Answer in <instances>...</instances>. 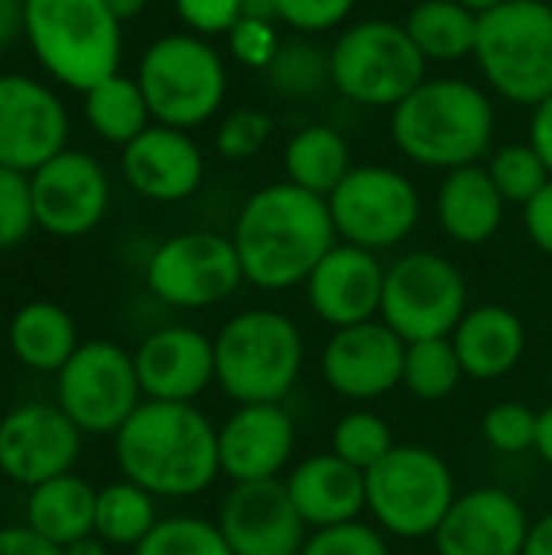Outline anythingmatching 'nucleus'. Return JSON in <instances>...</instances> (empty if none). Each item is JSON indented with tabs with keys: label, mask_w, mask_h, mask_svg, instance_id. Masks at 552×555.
I'll return each mask as SVG.
<instances>
[{
	"label": "nucleus",
	"mask_w": 552,
	"mask_h": 555,
	"mask_svg": "<svg viewBox=\"0 0 552 555\" xmlns=\"http://www.w3.org/2000/svg\"><path fill=\"white\" fill-rule=\"evenodd\" d=\"M306 338L280 309H244L215 335V384L241 403H283L299 384Z\"/></svg>",
	"instance_id": "20e7f679"
},
{
	"label": "nucleus",
	"mask_w": 552,
	"mask_h": 555,
	"mask_svg": "<svg viewBox=\"0 0 552 555\" xmlns=\"http://www.w3.org/2000/svg\"><path fill=\"white\" fill-rule=\"evenodd\" d=\"M504 195L491 182L485 163L446 172L436 192V218L446 237L465 247L488 244L504 224Z\"/></svg>",
	"instance_id": "a878e982"
},
{
	"label": "nucleus",
	"mask_w": 552,
	"mask_h": 555,
	"mask_svg": "<svg viewBox=\"0 0 552 555\" xmlns=\"http://www.w3.org/2000/svg\"><path fill=\"white\" fill-rule=\"evenodd\" d=\"M296 449V423L283 403H241L218 426V462L231 485L273 481Z\"/></svg>",
	"instance_id": "6ab92c4d"
},
{
	"label": "nucleus",
	"mask_w": 552,
	"mask_h": 555,
	"mask_svg": "<svg viewBox=\"0 0 552 555\" xmlns=\"http://www.w3.org/2000/svg\"><path fill=\"white\" fill-rule=\"evenodd\" d=\"M387 267L374 250L338 241L306 280V299L312 312L332 325L348 328L381 319Z\"/></svg>",
	"instance_id": "aec40b11"
},
{
	"label": "nucleus",
	"mask_w": 552,
	"mask_h": 555,
	"mask_svg": "<svg viewBox=\"0 0 552 555\" xmlns=\"http://www.w3.org/2000/svg\"><path fill=\"white\" fill-rule=\"evenodd\" d=\"M286 491L309 530L351 524L368 511V475L335 452L303 459L290 472Z\"/></svg>",
	"instance_id": "b1692460"
},
{
	"label": "nucleus",
	"mask_w": 552,
	"mask_h": 555,
	"mask_svg": "<svg viewBox=\"0 0 552 555\" xmlns=\"http://www.w3.org/2000/svg\"><path fill=\"white\" fill-rule=\"evenodd\" d=\"M146 3H150V0H107L111 13H114L120 23H127V20L140 16V13L146 10Z\"/></svg>",
	"instance_id": "5fc2aeb1"
},
{
	"label": "nucleus",
	"mask_w": 552,
	"mask_h": 555,
	"mask_svg": "<svg viewBox=\"0 0 552 555\" xmlns=\"http://www.w3.org/2000/svg\"><path fill=\"white\" fill-rule=\"evenodd\" d=\"M394 433L390 423L374 413V410H351L345 416H338L335 429H332V446L329 452H335L342 462L355 465L358 472H371L374 465H381L390 452H394Z\"/></svg>",
	"instance_id": "c9c22d12"
},
{
	"label": "nucleus",
	"mask_w": 552,
	"mask_h": 555,
	"mask_svg": "<svg viewBox=\"0 0 552 555\" xmlns=\"http://www.w3.org/2000/svg\"><path fill=\"white\" fill-rule=\"evenodd\" d=\"M81 429L59 403H20L0 420V475L20 488H36L75 472Z\"/></svg>",
	"instance_id": "4468645a"
},
{
	"label": "nucleus",
	"mask_w": 552,
	"mask_h": 555,
	"mask_svg": "<svg viewBox=\"0 0 552 555\" xmlns=\"http://www.w3.org/2000/svg\"><path fill=\"white\" fill-rule=\"evenodd\" d=\"M244 283L280 293L306 286L319 260L338 244L329 198L312 195L293 182L257 189L238 211L231 234Z\"/></svg>",
	"instance_id": "f257e3e1"
},
{
	"label": "nucleus",
	"mask_w": 552,
	"mask_h": 555,
	"mask_svg": "<svg viewBox=\"0 0 552 555\" xmlns=\"http://www.w3.org/2000/svg\"><path fill=\"white\" fill-rule=\"evenodd\" d=\"M55 403L85 436H117L143 403L133 354L114 341H81L55 374Z\"/></svg>",
	"instance_id": "9b49d317"
},
{
	"label": "nucleus",
	"mask_w": 552,
	"mask_h": 555,
	"mask_svg": "<svg viewBox=\"0 0 552 555\" xmlns=\"http://www.w3.org/2000/svg\"><path fill=\"white\" fill-rule=\"evenodd\" d=\"M85 117L101 140L117 146L137 140L153 120L140 81L120 72L85 91Z\"/></svg>",
	"instance_id": "7c9ffc66"
},
{
	"label": "nucleus",
	"mask_w": 552,
	"mask_h": 555,
	"mask_svg": "<svg viewBox=\"0 0 552 555\" xmlns=\"http://www.w3.org/2000/svg\"><path fill=\"white\" fill-rule=\"evenodd\" d=\"M468 10H475V13H488V10H495L498 3H504V0H462Z\"/></svg>",
	"instance_id": "6e6d98bb"
},
{
	"label": "nucleus",
	"mask_w": 552,
	"mask_h": 555,
	"mask_svg": "<svg viewBox=\"0 0 552 555\" xmlns=\"http://www.w3.org/2000/svg\"><path fill=\"white\" fill-rule=\"evenodd\" d=\"M283 39H280V29L277 23H264V20H247L241 16L231 33H228V49L231 55L244 65V68H257V72H267L270 62L277 59Z\"/></svg>",
	"instance_id": "37998d69"
},
{
	"label": "nucleus",
	"mask_w": 552,
	"mask_h": 555,
	"mask_svg": "<svg viewBox=\"0 0 552 555\" xmlns=\"http://www.w3.org/2000/svg\"><path fill=\"white\" fill-rule=\"evenodd\" d=\"M455 498L452 468L426 446H394L368 472V511L394 540H433Z\"/></svg>",
	"instance_id": "1a4fd4ad"
},
{
	"label": "nucleus",
	"mask_w": 552,
	"mask_h": 555,
	"mask_svg": "<svg viewBox=\"0 0 552 555\" xmlns=\"http://www.w3.org/2000/svg\"><path fill=\"white\" fill-rule=\"evenodd\" d=\"M524 224H527V234L530 241L552 257V179L550 185L524 208Z\"/></svg>",
	"instance_id": "a18cd8bd"
},
{
	"label": "nucleus",
	"mask_w": 552,
	"mask_h": 555,
	"mask_svg": "<svg viewBox=\"0 0 552 555\" xmlns=\"http://www.w3.org/2000/svg\"><path fill=\"white\" fill-rule=\"evenodd\" d=\"M156 501L146 488L120 478L98 491L94 504V537H101L107 546H127L137 550L153 527L163 520L156 511Z\"/></svg>",
	"instance_id": "2f4dec72"
},
{
	"label": "nucleus",
	"mask_w": 552,
	"mask_h": 555,
	"mask_svg": "<svg viewBox=\"0 0 552 555\" xmlns=\"http://www.w3.org/2000/svg\"><path fill=\"white\" fill-rule=\"evenodd\" d=\"M358 0H280V23L296 36H322L338 29Z\"/></svg>",
	"instance_id": "79ce46f5"
},
{
	"label": "nucleus",
	"mask_w": 552,
	"mask_h": 555,
	"mask_svg": "<svg viewBox=\"0 0 552 555\" xmlns=\"http://www.w3.org/2000/svg\"><path fill=\"white\" fill-rule=\"evenodd\" d=\"M137 81L156 124L192 130L208 124L228 98L221 52L195 33H169L146 46Z\"/></svg>",
	"instance_id": "0eeeda50"
},
{
	"label": "nucleus",
	"mask_w": 552,
	"mask_h": 555,
	"mask_svg": "<svg viewBox=\"0 0 552 555\" xmlns=\"http://www.w3.org/2000/svg\"><path fill=\"white\" fill-rule=\"evenodd\" d=\"M241 16L264 20V23H280V0H244Z\"/></svg>",
	"instance_id": "3c124183"
},
{
	"label": "nucleus",
	"mask_w": 552,
	"mask_h": 555,
	"mask_svg": "<svg viewBox=\"0 0 552 555\" xmlns=\"http://www.w3.org/2000/svg\"><path fill=\"white\" fill-rule=\"evenodd\" d=\"M530 143H534V150L543 156V163L550 166L552 172V94L547 101H540L537 107H534V117H530V137H527Z\"/></svg>",
	"instance_id": "de8ad7c7"
},
{
	"label": "nucleus",
	"mask_w": 552,
	"mask_h": 555,
	"mask_svg": "<svg viewBox=\"0 0 552 555\" xmlns=\"http://www.w3.org/2000/svg\"><path fill=\"white\" fill-rule=\"evenodd\" d=\"M491 182L498 185V192L504 195L508 205H521L527 208L547 185H550L552 172L543 163V156L534 150V143H504L498 150H491L488 163H485Z\"/></svg>",
	"instance_id": "f704fd0d"
},
{
	"label": "nucleus",
	"mask_w": 552,
	"mask_h": 555,
	"mask_svg": "<svg viewBox=\"0 0 552 555\" xmlns=\"http://www.w3.org/2000/svg\"><path fill=\"white\" fill-rule=\"evenodd\" d=\"M462 377H465V367L459 361L452 338H426V341L407 345L400 387H407L416 400L439 403L449 393H455Z\"/></svg>",
	"instance_id": "72a5a7b5"
},
{
	"label": "nucleus",
	"mask_w": 552,
	"mask_h": 555,
	"mask_svg": "<svg viewBox=\"0 0 552 555\" xmlns=\"http://www.w3.org/2000/svg\"><path fill=\"white\" fill-rule=\"evenodd\" d=\"M273 137V117L260 107H238L231 111L215 133V150L221 159L244 163L254 159Z\"/></svg>",
	"instance_id": "58836bf2"
},
{
	"label": "nucleus",
	"mask_w": 552,
	"mask_h": 555,
	"mask_svg": "<svg viewBox=\"0 0 552 555\" xmlns=\"http://www.w3.org/2000/svg\"><path fill=\"white\" fill-rule=\"evenodd\" d=\"M127 185L150 202H185L205 179V156L189 130L150 124L120 153Z\"/></svg>",
	"instance_id": "5701e85b"
},
{
	"label": "nucleus",
	"mask_w": 552,
	"mask_h": 555,
	"mask_svg": "<svg viewBox=\"0 0 552 555\" xmlns=\"http://www.w3.org/2000/svg\"><path fill=\"white\" fill-rule=\"evenodd\" d=\"M133 555H234L218 524L202 517H163Z\"/></svg>",
	"instance_id": "e433bc0d"
},
{
	"label": "nucleus",
	"mask_w": 552,
	"mask_h": 555,
	"mask_svg": "<svg viewBox=\"0 0 552 555\" xmlns=\"http://www.w3.org/2000/svg\"><path fill=\"white\" fill-rule=\"evenodd\" d=\"M332 55V88L351 104L394 111L407 94H413L429 75V62L407 36L403 23L394 20H361L342 29Z\"/></svg>",
	"instance_id": "6e6552de"
},
{
	"label": "nucleus",
	"mask_w": 552,
	"mask_h": 555,
	"mask_svg": "<svg viewBox=\"0 0 552 555\" xmlns=\"http://www.w3.org/2000/svg\"><path fill=\"white\" fill-rule=\"evenodd\" d=\"M472 59L498 98L534 111L552 94L550 3L504 0L482 13Z\"/></svg>",
	"instance_id": "423d86ee"
},
{
	"label": "nucleus",
	"mask_w": 552,
	"mask_h": 555,
	"mask_svg": "<svg viewBox=\"0 0 552 555\" xmlns=\"http://www.w3.org/2000/svg\"><path fill=\"white\" fill-rule=\"evenodd\" d=\"M299 555H390V543L381 527L351 520V524L312 530Z\"/></svg>",
	"instance_id": "ea45409f"
},
{
	"label": "nucleus",
	"mask_w": 552,
	"mask_h": 555,
	"mask_svg": "<svg viewBox=\"0 0 552 555\" xmlns=\"http://www.w3.org/2000/svg\"><path fill=\"white\" fill-rule=\"evenodd\" d=\"M36 224L52 237H85L107 215L111 182L104 166L81 153L62 150L29 172Z\"/></svg>",
	"instance_id": "2eb2a0df"
},
{
	"label": "nucleus",
	"mask_w": 552,
	"mask_h": 555,
	"mask_svg": "<svg viewBox=\"0 0 552 555\" xmlns=\"http://www.w3.org/2000/svg\"><path fill=\"white\" fill-rule=\"evenodd\" d=\"M65 555H111V546L101 540V537H85V540H78V543H72V546H65L62 550Z\"/></svg>",
	"instance_id": "864d4df0"
},
{
	"label": "nucleus",
	"mask_w": 552,
	"mask_h": 555,
	"mask_svg": "<svg viewBox=\"0 0 552 555\" xmlns=\"http://www.w3.org/2000/svg\"><path fill=\"white\" fill-rule=\"evenodd\" d=\"M403 354L407 341L381 319L335 328L322 348V377L325 384L355 403L387 397L403 384Z\"/></svg>",
	"instance_id": "f3484780"
},
{
	"label": "nucleus",
	"mask_w": 552,
	"mask_h": 555,
	"mask_svg": "<svg viewBox=\"0 0 552 555\" xmlns=\"http://www.w3.org/2000/svg\"><path fill=\"white\" fill-rule=\"evenodd\" d=\"M23 29V0H0V49Z\"/></svg>",
	"instance_id": "09e8293b"
},
{
	"label": "nucleus",
	"mask_w": 552,
	"mask_h": 555,
	"mask_svg": "<svg viewBox=\"0 0 552 555\" xmlns=\"http://www.w3.org/2000/svg\"><path fill=\"white\" fill-rule=\"evenodd\" d=\"M244 0H176L179 20L195 36H228L231 26L241 20Z\"/></svg>",
	"instance_id": "c03bdc74"
},
{
	"label": "nucleus",
	"mask_w": 552,
	"mask_h": 555,
	"mask_svg": "<svg viewBox=\"0 0 552 555\" xmlns=\"http://www.w3.org/2000/svg\"><path fill=\"white\" fill-rule=\"evenodd\" d=\"M465 377L472 380H498L508 377L527 351V328L524 319L498 302L472 306L465 319L449 335Z\"/></svg>",
	"instance_id": "393cba45"
},
{
	"label": "nucleus",
	"mask_w": 552,
	"mask_h": 555,
	"mask_svg": "<svg viewBox=\"0 0 552 555\" xmlns=\"http://www.w3.org/2000/svg\"><path fill=\"white\" fill-rule=\"evenodd\" d=\"M552 468V406L540 410V426H537V449H534Z\"/></svg>",
	"instance_id": "603ef678"
},
{
	"label": "nucleus",
	"mask_w": 552,
	"mask_h": 555,
	"mask_svg": "<svg viewBox=\"0 0 552 555\" xmlns=\"http://www.w3.org/2000/svg\"><path fill=\"white\" fill-rule=\"evenodd\" d=\"M120 26L107 0H23V33L36 62L81 94L120 72Z\"/></svg>",
	"instance_id": "39448f33"
},
{
	"label": "nucleus",
	"mask_w": 552,
	"mask_h": 555,
	"mask_svg": "<svg viewBox=\"0 0 552 555\" xmlns=\"http://www.w3.org/2000/svg\"><path fill=\"white\" fill-rule=\"evenodd\" d=\"M283 169H286V182L329 198L342 185V179L355 169L351 146L345 133L335 130L332 124H306L286 140Z\"/></svg>",
	"instance_id": "c85d7f7f"
},
{
	"label": "nucleus",
	"mask_w": 552,
	"mask_h": 555,
	"mask_svg": "<svg viewBox=\"0 0 552 555\" xmlns=\"http://www.w3.org/2000/svg\"><path fill=\"white\" fill-rule=\"evenodd\" d=\"M143 400L192 403L215 384V338L189 325H163L133 351Z\"/></svg>",
	"instance_id": "412c9836"
},
{
	"label": "nucleus",
	"mask_w": 552,
	"mask_h": 555,
	"mask_svg": "<svg viewBox=\"0 0 552 555\" xmlns=\"http://www.w3.org/2000/svg\"><path fill=\"white\" fill-rule=\"evenodd\" d=\"M530 517L504 488H475L455 498L433 543L439 555H524Z\"/></svg>",
	"instance_id": "4be33fe9"
},
{
	"label": "nucleus",
	"mask_w": 552,
	"mask_h": 555,
	"mask_svg": "<svg viewBox=\"0 0 552 555\" xmlns=\"http://www.w3.org/2000/svg\"><path fill=\"white\" fill-rule=\"evenodd\" d=\"M267 85L293 101H306L322 94L332 85V55L329 49L316 46L309 36L283 39L277 59L264 72Z\"/></svg>",
	"instance_id": "473e14b6"
},
{
	"label": "nucleus",
	"mask_w": 552,
	"mask_h": 555,
	"mask_svg": "<svg viewBox=\"0 0 552 555\" xmlns=\"http://www.w3.org/2000/svg\"><path fill=\"white\" fill-rule=\"evenodd\" d=\"M329 211L338 241L364 250H390L403 244L423 215L420 189L394 166H355L329 195Z\"/></svg>",
	"instance_id": "f8f14e48"
},
{
	"label": "nucleus",
	"mask_w": 552,
	"mask_h": 555,
	"mask_svg": "<svg viewBox=\"0 0 552 555\" xmlns=\"http://www.w3.org/2000/svg\"><path fill=\"white\" fill-rule=\"evenodd\" d=\"M478 16L462 0H416L403 20L407 36L426 62H462L475 55Z\"/></svg>",
	"instance_id": "c756f323"
},
{
	"label": "nucleus",
	"mask_w": 552,
	"mask_h": 555,
	"mask_svg": "<svg viewBox=\"0 0 552 555\" xmlns=\"http://www.w3.org/2000/svg\"><path fill=\"white\" fill-rule=\"evenodd\" d=\"M390 114V137L416 166L452 172L495 150V101L468 78H426Z\"/></svg>",
	"instance_id": "7ed1b4c3"
},
{
	"label": "nucleus",
	"mask_w": 552,
	"mask_h": 555,
	"mask_svg": "<svg viewBox=\"0 0 552 555\" xmlns=\"http://www.w3.org/2000/svg\"><path fill=\"white\" fill-rule=\"evenodd\" d=\"M244 283L231 237L215 231H182L166 237L146 260L150 293L172 309H211Z\"/></svg>",
	"instance_id": "ddd939ff"
},
{
	"label": "nucleus",
	"mask_w": 552,
	"mask_h": 555,
	"mask_svg": "<svg viewBox=\"0 0 552 555\" xmlns=\"http://www.w3.org/2000/svg\"><path fill=\"white\" fill-rule=\"evenodd\" d=\"M117 468L153 498H195L221 475L218 426L195 403L143 400L114 436Z\"/></svg>",
	"instance_id": "f03ea898"
},
{
	"label": "nucleus",
	"mask_w": 552,
	"mask_h": 555,
	"mask_svg": "<svg viewBox=\"0 0 552 555\" xmlns=\"http://www.w3.org/2000/svg\"><path fill=\"white\" fill-rule=\"evenodd\" d=\"M7 345L23 367L36 374H59L81 341L68 309L49 299H33L13 312L7 325Z\"/></svg>",
	"instance_id": "bb28decb"
},
{
	"label": "nucleus",
	"mask_w": 552,
	"mask_h": 555,
	"mask_svg": "<svg viewBox=\"0 0 552 555\" xmlns=\"http://www.w3.org/2000/svg\"><path fill=\"white\" fill-rule=\"evenodd\" d=\"M524 555H552V511L547 517H540L537 524H530Z\"/></svg>",
	"instance_id": "8fccbe9b"
},
{
	"label": "nucleus",
	"mask_w": 552,
	"mask_h": 555,
	"mask_svg": "<svg viewBox=\"0 0 552 555\" xmlns=\"http://www.w3.org/2000/svg\"><path fill=\"white\" fill-rule=\"evenodd\" d=\"M94 504L98 491L75 472L29 488L26 498V527L59 550L94 533Z\"/></svg>",
	"instance_id": "cd10ccee"
},
{
	"label": "nucleus",
	"mask_w": 552,
	"mask_h": 555,
	"mask_svg": "<svg viewBox=\"0 0 552 555\" xmlns=\"http://www.w3.org/2000/svg\"><path fill=\"white\" fill-rule=\"evenodd\" d=\"M218 530L234 555H299L309 540V527L293 507L283 478L231 485Z\"/></svg>",
	"instance_id": "a211bd4d"
},
{
	"label": "nucleus",
	"mask_w": 552,
	"mask_h": 555,
	"mask_svg": "<svg viewBox=\"0 0 552 555\" xmlns=\"http://www.w3.org/2000/svg\"><path fill=\"white\" fill-rule=\"evenodd\" d=\"M537 426H540V413L524 406V403H514V400L495 403L482 416V436L501 455L534 452L537 449Z\"/></svg>",
	"instance_id": "4c0bfd02"
},
{
	"label": "nucleus",
	"mask_w": 552,
	"mask_h": 555,
	"mask_svg": "<svg viewBox=\"0 0 552 555\" xmlns=\"http://www.w3.org/2000/svg\"><path fill=\"white\" fill-rule=\"evenodd\" d=\"M0 555H65L55 543L42 540L36 530L23 527H0Z\"/></svg>",
	"instance_id": "49530a36"
},
{
	"label": "nucleus",
	"mask_w": 552,
	"mask_h": 555,
	"mask_svg": "<svg viewBox=\"0 0 552 555\" xmlns=\"http://www.w3.org/2000/svg\"><path fill=\"white\" fill-rule=\"evenodd\" d=\"M68 150V111L29 75H0V166L36 172Z\"/></svg>",
	"instance_id": "dca6fc26"
},
{
	"label": "nucleus",
	"mask_w": 552,
	"mask_h": 555,
	"mask_svg": "<svg viewBox=\"0 0 552 555\" xmlns=\"http://www.w3.org/2000/svg\"><path fill=\"white\" fill-rule=\"evenodd\" d=\"M468 309V283L449 257L413 250L387 267L381 322H387L407 345L449 338Z\"/></svg>",
	"instance_id": "9d476101"
},
{
	"label": "nucleus",
	"mask_w": 552,
	"mask_h": 555,
	"mask_svg": "<svg viewBox=\"0 0 552 555\" xmlns=\"http://www.w3.org/2000/svg\"><path fill=\"white\" fill-rule=\"evenodd\" d=\"M36 228L29 176L0 166V250L16 247Z\"/></svg>",
	"instance_id": "a19ab883"
}]
</instances>
